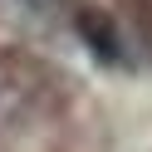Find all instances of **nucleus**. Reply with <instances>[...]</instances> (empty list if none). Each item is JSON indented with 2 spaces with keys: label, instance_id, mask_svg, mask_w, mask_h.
Masks as SVG:
<instances>
[{
  "label": "nucleus",
  "instance_id": "nucleus-1",
  "mask_svg": "<svg viewBox=\"0 0 152 152\" xmlns=\"http://www.w3.org/2000/svg\"><path fill=\"white\" fill-rule=\"evenodd\" d=\"M39 88H44V83L34 79L20 59H0V128L15 123V118H25Z\"/></svg>",
  "mask_w": 152,
  "mask_h": 152
},
{
  "label": "nucleus",
  "instance_id": "nucleus-2",
  "mask_svg": "<svg viewBox=\"0 0 152 152\" xmlns=\"http://www.w3.org/2000/svg\"><path fill=\"white\" fill-rule=\"evenodd\" d=\"M10 5H20V10H49L54 0H10Z\"/></svg>",
  "mask_w": 152,
  "mask_h": 152
}]
</instances>
